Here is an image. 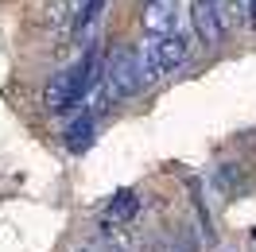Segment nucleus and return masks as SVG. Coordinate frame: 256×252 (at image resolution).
<instances>
[{
  "instance_id": "f257e3e1",
  "label": "nucleus",
  "mask_w": 256,
  "mask_h": 252,
  "mask_svg": "<svg viewBox=\"0 0 256 252\" xmlns=\"http://www.w3.org/2000/svg\"><path fill=\"white\" fill-rule=\"evenodd\" d=\"M94 82H97V54L90 50L82 62L58 70V74L47 82V105H50L54 112L74 109V105H82V101H86V94L94 90Z\"/></svg>"
},
{
  "instance_id": "f03ea898",
  "label": "nucleus",
  "mask_w": 256,
  "mask_h": 252,
  "mask_svg": "<svg viewBox=\"0 0 256 252\" xmlns=\"http://www.w3.org/2000/svg\"><path fill=\"white\" fill-rule=\"evenodd\" d=\"M148 82V70H144V54L136 47H120L116 54L109 58L105 66V86H101V101L112 105V101H124L132 97L140 86Z\"/></svg>"
},
{
  "instance_id": "7ed1b4c3",
  "label": "nucleus",
  "mask_w": 256,
  "mask_h": 252,
  "mask_svg": "<svg viewBox=\"0 0 256 252\" xmlns=\"http://www.w3.org/2000/svg\"><path fill=\"white\" fill-rule=\"evenodd\" d=\"M144 70L148 78H167L178 66H186V39L182 35H160V39H144Z\"/></svg>"
},
{
  "instance_id": "20e7f679",
  "label": "nucleus",
  "mask_w": 256,
  "mask_h": 252,
  "mask_svg": "<svg viewBox=\"0 0 256 252\" xmlns=\"http://www.w3.org/2000/svg\"><path fill=\"white\" fill-rule=\"evenodd\" d=\"M144 32L148 39H160V35H182L178 24H182V4L178 0H144Z\"/></svg>"
},
{
  "instance_id": "39448f33",
  "label": "nucleus",
  "mask_w": 256,
  "mask_h": 252,
  "mask_svg": "<svg viewBox=\"0 0 256 252\" xmlns=\"http://www.w3.org/2000/svg\"><path fill=\"white\" fill-rule=\"evenodd\" d=\"M194 28H198V39L206 47H214V43L225 39V28H222V20H218L214 0H194Z\"/></svg>"
},
{
  "instance_id": "423d86ee",
  "label": "nucleus",
  "mask_w": 256,
  "mask_h": 252,
  "mask_svg": "<svg viewBox=\"0 0 256 252\" xmlns=\"http://www.w3.org/2000/svg\"><path fill=\"white\" fill-rule=\"evenodd\" d=\"M136 210H140L136 190H116L109 198V206H105V225H128L136 218Z\"/></svg>"
},
{
  "instance_id": "0eeeda50",
  "label": "nucleus",
  "mask_w": 256,
  "mask_h": 252,
  "mask_svg": "<svg viewBox=\"0 0 256 252\" xmlns=\"http://www.w3.org/2000/svg\"><path fill=\"white\" fill-rule=\"evenodd\" d=\"M62 140H66V148H70V152H86V148L94 144V112L86 109L82 116H74V120L66 124Z\"/></svg>"
},
{
  "instance_id": "6e6552de",
  "label": "nucleus",
  "mask_w": 256,
  "mask_h": 252,
  "mask_svg": "<svg viewBox=\"0 0 256 252\" xmlns=\"http://www.w3.org/2000/svg\"><path fill=\"white\" fill-rule=\"evenodd\" d=\"M101 12H105V0H86V4H82V12H78V20H74V35L82 39V35L101 20Z\"/></svg>"
},
{
  "instance_id": "1a4fd4ad",
  "label": "nucleus",
  "mask_w": 256,
  "mask_h": 252,
  "mask_svg": "<svg viewBox=\"0 0 256 252\" xmlns=\"http://www.w3.org/2000/svg\"><path fill=\"white\" fill-rule=\"evenodd\" d=\"M252 24H256V0H252Z\"/></svg>"
},
{
  "instance_id": "9d476101",
  "label": "nucleus",
  "mask_w": 256,
  "mask_h": 252,
  "mask_svg": "<svg viewBox=\"0 0 256 252\" xmlns=\"http://www.w3.org/2000/svg\"><path fill=\"white\" fill-rule=\"evenodd\" d=\"M78 252H94V248H78Z\"/></svg>"
},
{
  "instance_id": "9b49d317",
  "label": "nucleus",
  "mask_w": 256,
  "mask_h": 252,
  "mask_svg": "<svg viewBox=\"0 0 256 252\" xmlns=\"http://www.w3.org/2000/svg\"><path fill=\"white\" fill-rule=\"evenodd\" d=\"M167 252H178V248H167Z\"/></svg>"
},
{
  "instance_id": "f8f14e48",
  "label": "nucleus",
  "mask_w": 256,
  "mask_h": 252,
  "mask_svg": "<svg viewBox=\"0 0 256 252\" xmlns=\"http://www.w3.org/2000/svg\"><path fill=\"white\" fill-rule=\"evenodd\" d=\"M244 4H252V0H244Z\"/></svg>"
}]
</instances>
